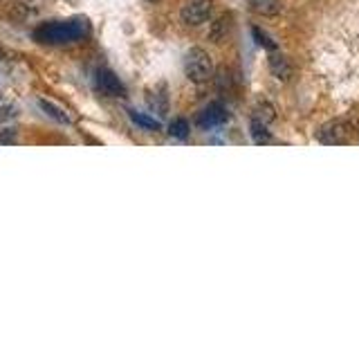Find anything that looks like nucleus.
Segmentation results:
<instances>
[{
	"label": "nucleus",
	"instance_id": "f257e3e1",
	"mask_svg": "<svg viewBox=\"0 0 359 337\" xmlns=\"http://www.w3.org/2000/svg\"><path fill=\"white\" fill-rule=\"evenodd\" d=\"M88 34L86 20H61V22H48L34 32V39L45 45H65L81 41Z\"/></svg>",
	"mask_w": 359,
	"mask_h": 337
},
{
	"label": "nucleus",
	"instance_id": "f03ea898",
	"mask_svg": "<svg viewBox=\"0 0 359 337\" xmlns=\"http://www.w3.org/2000/svg\"><path fill=\"white\" fill-rule=\"evenodd\" d=\"M184 72L194 84H207L213 77V61L211 56L202 50V48H194L189 50L184 56Z\"/></svg>",
	"mask_w": 359,
	"mask_h": 337
},
{
	"label": "nucleus",
	"instance_id": "7ed1b4c3",
	"mask_svg": "<svg viewBox=\"0 0 359 337\" xmlns=\"http://www.w3.org/2000/svg\"><path fill=\"white\" fill-rule=\"evenodd\" d=\"M211 14H213V0H191L180 11V18L189 27H198L202 22H207Z\"/></svg>",
	"mask_w": 359,
	"mask_h": 337
},
{
	"label": "nucleus",
	"instance_id": "20e7f679",
	"mask_svg": "<svg viewBox=\"0 0 359 337\" xmlns=\"http://www.w3.org/2000/svg\"><path fill=\"white\" fill-rule=\"evenodd\" d=\"M95 86H97L99 93L106 95V97H123L126 95V88H123V84L119 81V77L110 70H97Z\"/></svg>",
	"mask_w": 359,
	"mask_h": 337
},
{
	"label": "nucleus",
	"instance_id": "39448f33",
	"mask_svg": "<svg viewBox=\"0 0 359 337\" xmlns=\"http://www.w3.org/2000/svg\"><path fill=\"white\" fill-rule=\"evenodd\" d=\"M348 140H351V126H348L346 121L334 119V121L325 124V126H321L319 142H323V144H346Z\"/></svg>",
	"mask_w": 359,
	"mask_h": 337
},
{
	"label": "nucleus",
	"instance_id": "423d86ee",
	"mask_svg": "<svg viewBox=\"0 0 359 337\" xmlns=\"http://www.w3.org/2000/svg\"><path fill=\"white\" fill-rule=\"evenodd\" d=\"M229 119V112L222 104H209L205 110L198 115V126L202 128H216V126H222L224 121Z\"/></svg>",
	"mask_w": 359,
	"mask_h": 337
},
{
	"label": "nucleus",
	"instance_id": "0eeeda50",
	"mask_svg": "<svg viewBox=\"0 0 359 337\" xmlns=\"http://www.w3.org/2000/svg\"><path fill=\"white\" fill-rule=\"evenodd\" d=\"M269 70H272L274 77H278L280 81H287L290 74H292V67H290L287 59L283 54H278L276 50L272 52V56H269Z\"/></svg>",
	"mask_w": 359,
	"mask_h": 337
},
{
	"label": "nucleus",
	"instance_id": "6e6552de",
	"mask_svg": "<svg viewBox=\"0 0 359 337\" xmlns=\"http://www.w3.org/2000/svg\"><path fill=\"white\" fill-rule=\"evenodd\" d=\"M250 7L261 16H274L280 9L278 0H250Z\"/></svg>",
	"mask_w": 359,
	"mask_h": 337
},
{
	"label": "nucleus",
	"instance_id": "1a4fd4ad",
	"mask_svg": "<svg viewBox=\"0 0 359 337\" xmlns=\"http://www.w3.org/2000/svg\"><path fill=\"white\" fill-rule=\"evenodd\" d=\"M229 32V16L224 14V16H220L216 22H213V27H211V41H216V43H220V39L224 37V34Z\"/></svg>",
	"mask_w": 359,
	"mask_h": 337
},
{
	"label": "nucleus",
	"instance_id": "9d476101",
	"mask_svg": "<svg viewBox=\"0 0 359 337\" xmlns=\"http://www.w3.org/2000/svg\"><path fill=\"white\" fill-rule=\"evenodd\" d=\"M252 135L258 144H265V142H272L269 138V131H267V124L258 121V119H252Z\"/></svg>",
	"mask_w": 359,
	"mask_h": 337
},
{
	"label": "nucleus",
	"instance_id": "9b49d317",
	"mask_svg": "<svg viewBox=\"0 0 359 337\" xmlns=\"http://www.w3.org/2000/svg\"><path fill=\"white\" fill-rule=\"evenodd\" d=\"M39 106H41V108H43L45 112H48L50 117H54L56 121H61V124H67V121H70V117H67V115H65V112H63L61 108H56L54 104H50V101L41 99V101H39Z\"/></svg>",
	"mask_w": 359,
	"mask_h": 337
},
{
	"label": "nucleus",
	"instance_id": "f8f14e48",
	"mask_svg": "<svg viewBox=\"0 0 359 337\" xmlns=\"http://www.w3.org/2000/svg\"><path fill=\"white\" fill-rule=\"evenodd\" d=\"M130 119L137 124V126L146 128V131H160V121L146 117V115H142V112H130Z\"/></svg>",
	"mask_w": 359,
	"mask_h": 337
},
{
	"label": "nucleus",
	"instance_id": "ddd939ff",
	"mask_svg": "<svg viewBox=\"0 0 359 337\" xmlns=\"http://www.w3.org/2000/svg\"><path fill=\"white\" fill-rule=\"evenodd\" d=\"M189 121L187 119H173L171 121V126H168V133L173 135V138H177V140H184L187 135H189Z\"/></svg>",
	"mask_w": 359,
	"mask_h": 337
},
{
	"label": "nucleus",
	"instance_id": "4468645a",
	"mask_svg": "<svg viewBox=\"0 0 359 337\" xmlns=\"http://www.w3.org/2000/svg\"><path fill=\"white\" fill-rule=\"evenodd\" d=\"M252 34H254V39L258 41V45H261V48H265V50H269V52H274V50H276V43H274L272 39H269L263 29L254 27V29H252Z\"/></svg>",
	"mask_w": 359,
	"mask_h": 337
},
{
	"label": "nucleus",
	"instance_id": "2eb2a0df",
	"mask_svg": "<svg viewBox=\"0 0 359 337\" xmlns=\"http://www.w3.org/2000/svg\"><path fill=\"white\" fill-rule=\"evenodd\" d=\"M254 119L267 124V121H272V119H274V112H272V108H269V106H261V108H258V112H256V117H254Z\"/></svg>",
	"mask_w": 359,
	"mask_h": 337
},
{
	"label": "nucleus",
	"instance_id": "dca6fc26",
	"mask_svg": "<svg viewBox=\"0 0 359 337\" xmlns=\"http://www.w3.org/2000/svg\"><path fill=\"white\" fill-rule=\"evenodd\" d=\"M0 142H14V131H9V133H3V135H0Z\"/></svg>",
	"mask_w": 359,
	"mask_h": 337
},
{
	"label": "nucleus",
	"instance_id": "f3484780",
	"mask_svg": "<svg viewBox=\"0 0 359 337\" xmlns=\"http://www.w3.org/2000/svg\"><path fill=\"white\" fill-rule=\"evenodd\" d=\"M144 3H146V5H155V3H157V0H144Z\"/></svg>",
	"mask_w": 359,
	"mask_h": 337
}]
</instances>
